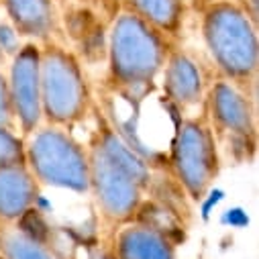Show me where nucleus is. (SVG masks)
<instances>
[{
	"label": "nucleus",
	"mask_w": 259,
	"mask_h": 259,
	"mask_svg": "<svg viewBox=\"0 0 259 259\" xmlns=\"http://www.w3.org/2000/svg\"><path fill=\"white\" fill-rule=\"evenodd\" d=\"M104 3H110V5H116L118 7V11L122 9V5H124V0H104Z\"/></svg>",
	"instance_id": "obj_20"
},
{
	"label": "nucleus",
	"mask_w": 259,
	"mask_h": 259,
	"mask_svg": "<svg viewBox=\"0 0 259 259\" xmlns=\"http://www.w3.org/2000/svg\"><path fill=\"white\" fill-rule=\"evenodd\" d=\"M39 198L41 186L27 163L0 167V225L21 223L37 208Z\"/></svg>",
	"instance_id": "obj_11"
},
{
	"label": "nucleus",
	"mask_w": 259,
	"mask_h": 259,
	"mask_svg": "<svg viewBox=\"0 0 259 259\" xmlns=\"http://www.w3.org/2000/svg\"><path fill=\"white\" fill-rule=\"evenodd\" d=\"M0 255L5 259H57L49 245L21 223L0 225Z\"/></svg>",
	"instance_id": "obj_14"
},
{
	"label": "nucleus",
	"mask_w": 259,
	"mask_h": 259,
	"mask_svg": "<svg viewBox=\"0 0 259 259\" xmlns=\"http://www.w3.org/2000/svg\"><path fill=\"white\" fill-rule=\"evenodd\" d=\"M39 51H41L39 43L23 41L19 51L11 57V68L7 74L13 112H15V124L23 137H29L43 124Z\"/></svg>",
	"instance_id": "obj_8"
},
{
	"label": "nucleus",
	"mask_w": 259,
	"mask_h": 259,
	"mask_svg": "<svg viewBox=\"0 0 259 259\" xmlns=\"http://www.w3.org/2000/svg\"><path fill=\"white\" fill-rule=\"evenodd\" d=\"M202 41L221 80L247 92L257 86V25L235 0H214L202 7Z\"/></svg>",
	"instance_id": "obj_3"
},
{
	"label": "nucleus",
	"mask_w": 259,
	"mask_h": 259,
	"mask_svg": "<svg viewBox=\"0 0 259 259\" xmlns=\"http://www.w3.org/2000/svg\"><path fill=\"white\" fill-rule=\"evenodd\" d=\"M208 3H214V0H204V5H208Z\"/></svg>",
	"instance_id": "obj_21"
},
{
	"label": "nucleus",
	"mask_w": 259,
	"mask_h": 259,
	"mask_svg": "<svg viewBox=\"0 0 259 259\" xmlns=\"http://www.w3.org/2000/svg\"><path fill=\"white\" fill-rule=\"evenodd\" d=\"M23 45V39L17 35V31L13 29L11 23H0V51L5 55L13 57L19 47Z\"/></svg>",
	"instance_id": "obj_17"
},
{
	"label": "nucleus",
	"mask_w": 259,
	"mask_h": 259,
	"mask_svg": "<svg viewBox=\"0 0 259 259\" xmlns=\"http://www.w3.org/2000/svg\"><path fill=\"white\" fill-rule=\"evenodd\" d=\"M159 78L165 100L180 112H188L204 104L208 90L204 82V74L196 59L182 47L178 45L171 47Z\"/></svg>",
	"instance_id": "obj_9"
},
{
	"label": "nucleus",
	"mask_w": 259,
	"mask_h": 259,
	"mask_svg": "<svg viewBox=\"0 0 259 259\" xmlns=\"http://www.w3.org/2000/svg\"><path fill=\"white\" fill-rule=\"evenodd\" d=\"M88 259H114L110 247H100V249H92L88 253Z\"/></svg>",
	"instance_id": "obj_19"
},
{
	"label": "nucleus",
	"mask_w": 259,
	"mask_h": 259,
	"mask_svg": "<svg viewBox=\"0 0 259 259\" xmlns=\"http://www.w3.org/2000/svg\"><path fill=\"white\" fill-rule=\"evenodd\" d=\"M27 163L25 137L17 133V128L0 126V167L23 165Z\"/></svg>",
	"instance_id": "obj_15"
},
{
	"label": "nucleus",
	"mask_w": 259,
	"mask_h": 259,
	"mask_svg": "<svg viewBox=\"0 0 259 259\" xmlns=\"http://www.w3.org/2000/svg\"><path fill=\"white\" fill-rule=\"evenodd\" d=\"M25 149L27 167L41 188L47 186L88 196V147L70 133V128L41 124L37 131L25 137Z\"/></svg>",
	"instance_id": "obj_5"
},
{
	"label": "nucleus",
	"mask_w": 259,
	"mask_h": 259,
	"mask_svg": "<svg viewBox=\"0 0 259 259\" xmlns=\"http://www.w3.org/2000/svg\"><path fill=\"white\" fill-rule=\"evenodd\" d=\"M108 247L114 259H176L178 243L143 223L131 221L112 229Z\"/></svg>",
	"instance_id": "obj_10"
},
{
	"label": "nucleus",
	"mask_w": 259,
	"mask_h": 259,
	"mask_svg": "<svg viewBox=\"0 0 259 259\" xmlns=\"http://www.w3.org/2000/svg\"><path fill=\"white\" fill-rule=\"evenodd\" d=\"M122 9L133 13L171 41H176L184 31L188 13L186 0H124Z\"/></svg>",
	"instance_id": "obj_13"
},
{
	"label": "nucleus",
	"mask_w": 259,
	"mask_h": 259,
	"mask_svg": "<svg viewBox=\"0 0 259 259\" xmlns=\"http://www.w3.org/2000/svg\"><path fill=\"white\" fill-rule=\"evenodd\" d=\"M0 126L17 128L13 102H11V92H9V80H7V74L3 70H0Z\"/></svg>",
	"instance_id": "obj_16"
},
{
	"label": "nucleus",
	"mask_w": 259,
	"mask_h": 259,
	"mask_svg": "<svg viewBox=\"0 0 259 259\" xmlns=\"http://www.w3.org/2000/svg\"><path fill=\"white\" fill-rule=\"evenodd\" d=\"M235 3L247 13V17L257 25L259 23V0H235Z\"/></svg>",
	"instance_id": "obj_18"
},
{
	"label": "nucleus",
	"mask_w": 259,
	"mask_h": 259,
	"mask_svg": "<svg viewBox=\"0 0 259 259\" xmlns=\"http://www.w3.org/2000/svg\"><path fill=\"white\" fill-rule=\"evenodd\" d=\"M174 45L176 41L120 9L106 37L108 84L128 98L145 96L157 82Z\"/></svg>",
	"instance_id": "obj_2"
},
{
	"label": "nucleus",
	"mask_w": 259,
	"mask_h": 259,
	"mask_svg": "<svg viewBox=\"0 0 259 259\" xmlns=\"http://www.w3.org/2000/svg\"><path fill=\"white\" fill-rule=\"evenodd\" d=\"M39 84L43 124L72 128L94 108L92 88L80 57L55 41L39 43Z\"/></svg>",
	"instance_id": "obj_4"
},
{
	"label": "nucleus",
	"mask_w": 259,
	"mask_h": 259,
	"mask_svg": "<svg viewBox=\"0 0 259 259\" xmlns=\"http://www.w3.org/2000/svg\"><path fill=\"white\" fill-rule=\"evenodd\" d=\"M0 259H5V257H3V255H0Z\"/></svg>",
	"instance_id": "obj_22"
},
{
	"label": "nucleus",
	"mask_w": 259,
	"mask_h": 259,
	"mask_svg": "<svg viewBox=\"0 0 259 259\" xmlns=\"http://www.w3.org/2000/svg\"><path fill=\"white\" fill-rule=\"evenodd\" d=\"M204 108L221 155L227 149L235 159H249L257 147V108L251 92L217 78L206 90Z\"/></svg>",
	"instance_id": "obj_7"
},
{
	"label": "nucleus",
	"mask_w": 259,
	"mask_h": 259,
	"mask_svg": "<svg viewBox=\"0 0 259 259\" xmlns=\"http://www.w3.org/2000/svg\"><path fill=\"white\" fill-rule=\"evenodd\" d=\"M223 155L206 114L182 116L169 147V171L182 192L202 200L221 174Z\"/></svg>",
	"instance_id": "obj_6"
},
{
	"label": "nucleus",
	"mask_w": 259,
	"mask_h": 259,
	"mask_svg": "<svg viewBox=\"0 0 259 259\" xmlns=\"http://www.w3.org/2000/svg\"><path fill=\"white\" fill-rule=\"evenodd\" d=\"M17 35L25 41L47 43L57 29L53 0H0Z\"/></svg>",
	"instance_id": "obj_12"
},
{
	"label": "nucleus",
	"mask_w": 259,
	"mask_h": 259,
	"mask_svg": "<svg viewBox=\"0 0 259 259\" xmlns=\"http://www.w3.org/2000/svg\"><path fill=\"white\" fill-rule=\"evenodd\" d=\"M88 196L100 219L110 229L131 223L149 194L153 171L102 112L96 114V131L88 145Z\"/></svg>",
	"instance_id": "obj_1"
}]
</instances>
